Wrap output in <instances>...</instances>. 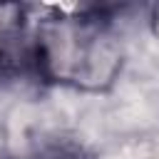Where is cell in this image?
Segmentation results:
<instances>
[{"label":"cell","instance_id":"5","mask_svg":"<svg viewBox=\"0 0 159 159\" xmlns=\"http://www.w3.org/2000/svg\"><path fill=\"white\" fill-rule=\"evenodd\" d=\"M0 159H15V157H0Z\"/></svg>","mask_w":159,"mask_h":159},{"label":"cell","instance_id":"3","mask_svg":"<svg viewBox=\"0 0 159 159\" xmlns=\"http://www.w3.org/2000/svg\"><path fill=\"white\" fill-rule=\"evenodd\" d=\"M30 159H94L92 149L80 142L77 137H65V134H55V137H45L35 144Z\"/></svg>","mask_w":159,"mask_h":159},{"label":"cell","instance_id":"1","mask_svg":"<svg viewBox=\"0 0 159 159\" xmlns=\"http://www.w3.org/2000/svg\"><path fill=\"white\" fill-rule=\"evenodd\" d=\"M122 67V42L102 10L55 12L42 17L32 32V72L47 84L104 92Z\"/></svg>","mask_w":159,"mask_h":159},{"label":"cell","instance_id":"2","mask_svg":"<svg viewBox=\"0 0 159 159\" xmlns=\"http://www.w3.org/2000/svg\"><path fill=\"white\" fill-rule=\"evenodd\" d=\"M32 70V35L27 32V7L0 2V77Z\"/></svg>","mask_w":159,"mask_h":159},{"label":"cell","instance_id":"4","mask_svg":"<svg viewBox=\"0 0 159 159\" xmlns=\"http://www.w3.org/2000/svg\"><path fill=\"white\" fill-rule=\"evenodd\" d=\"M149 30H152V35L159 40V2L152 7V12H149Z\"/></svg>","mask_w":159,"mask_h":159}]
</instances>
